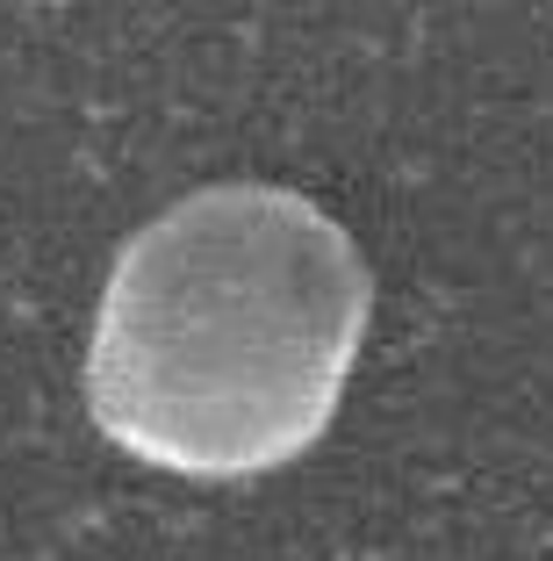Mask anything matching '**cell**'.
Segmentation results:
<instances>
[{
  "mask_svg": "<svg viewBox=\"0 0 553 561\" xmlns=\"http://www.w3.org/2000/svg\"><path fill=\"white\" fill-rule=\"evenodd\" d=\"M367 339V266L316 202L201 187L123 245L87 397L123 454L173 476H260L331 425Z\"/></svg>",
  "mask_w": 553,
  "mask_h": 561,
  "instance_id": "cell-1",
  "label": "cell"
}]
</instances>
